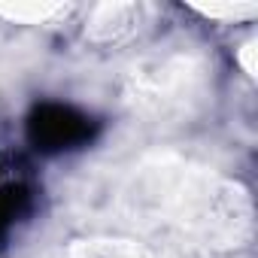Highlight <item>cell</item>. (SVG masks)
I'll return each mask as SVG.
<instances>
[{
  "instance_id": "cell-1",
  "label": "cell",
  "mask_w": 258,
  "mask_h": 258,
  "mask_svg": "<svg viewBox=\"0 0 258 258\" xmlns=\"http://www.w3.org/2000/svg\"><path fill=\"white\" fill-rule=\"evenodd\" d=\"M97 134V121L67 103H40L28 115V140L34 149L55 155L88 146Z\"/></svg>"
},
{
  "instance_id": "cell-2",
  "label": "cell",
  "mask_w": 258,
  "mask_h": 258,
  "mask_svg": "<svg viewBox=\"0 0 258 258\" xmlns=\"http://www.w3.org/2000/svg\"><path fill=\"white\" fill-rule=\"evenodd\" d=\"M31 204H34V191L25 182L0 185V237H4L22 216H28Z\"/></svg>"
}]
</instances>
